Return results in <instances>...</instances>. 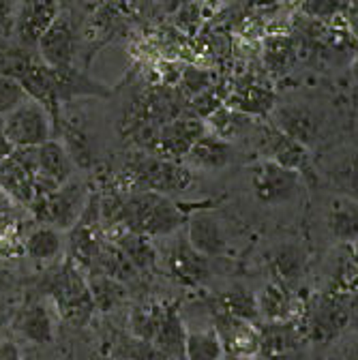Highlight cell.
<instances>
[{
	"label": "cell",
	"mask_w": 358,
	"mask_h": 360,
	"mask_svg": "<svg viewBox=\"0 0 358 360\" xmlns=\"http://www.w3.org/2000/svg\"><path fill=\"white\" fill-rule=\"evenodd\" d=\"M204 204H176L172 198L153 191H131L122 195L118 228L146 238H167Z\"/></svg>",
	"instance_id": "cell-1"
},
{
	"label": "cell",
	"mask_w": 358,
	"mask_h": 360,
	"mask_svg": "<svg viewBox=\"0 0 358 360\" xmlns=\"http://www.w3.org/2000/svg\"><path fill=\"white\" fill-rule=\"evenodd\" d=\"M127 193L131 191H153L167 198L181 195L193 185V172L178 161H167L155 155H140L131 159L122 172Z\"/></svg>",
	"instance_id": "cell-2"
},
{
	"label": "cell",
	"mask_w": 358,
	"mask_h": 360,
	"mask_svg": "<svg viewBox=\"0 0 358 360\" xmlns=\"http://www.w3.org/2000/svg\"><path fill=\"white\" fill-rule=\"evenodd\" d=\"M88 202H91V189L86 187L84 180L73 176L50 195L34 200L28 208L37 223L52 225L60 232H69L82 219Z\"/></svg>",
	"instance_id": "cell-3"
},
{
	"label": "cell",
	"mask_w": 358,
	"mask_h": 360,
	"mask_svg": "<svg viewBox=\"0 0 358 360\" xmlns=\"http://www.w3.org/2000/svg\"><path fill=\"white\" fill-rule=\"evenodd\" d=\"M3 133L13 148H37L56 138V129L50 112L37 103L34 99H26L7 116L0 118Z\"/></svg>",
	"instance_id": "cell-4"
},
{
	"label": "cell",
	"mask_w": 358,
	"mask_h": 360,
	"mask_svg": "<svg viewBox=\"0 0 358 360\" xmlns=\"http://www.w3.org/2000/svg\"><path fill=\"white\" fill-rule=\"evenodd\" d=\"M208 133L206 122L202 118H174L163 122L148 142L151 155L183 163L191 146Z\"/></svg>",
	"instance_id": "cell-5"
},
{
	"label": "cell",
	"mask_w": 358,
	"mask_h": 360,
	"mask_svg": "<svg viewBox=\"0 0 358 360\" xmlns=\"http://www.w3.org/2000/svg\"><path fill=\"white\" fill-rule=\"evenodd\" d=\"M37 148H13L11 155L0 159V189L18 206L28 208L34 198Z\"/></svg>",
	"instance_id": "cell-6"
},
{
	"label": "cell",
	"mask_w": 358,
	"mask_h": 360,
	"mask_svg": "<svg viewBox=\"0 0 358 360\" xmlns=\"http://www.w3.org/2000/svg\"><path fill=\"white\" fill-rule=\"evenodd\" d=\"M73 172H75V163L58 138L37 146V176H34L32 202L56 191L60 185H65L67 180L73 178Z\"/></svg>",
	"instance_id": "cell-7"
},
{
	"label": "cell",
	"mask_w": 358,
	"mask_h": 360,
	"mask_svg": "<svg viewBox=\"0 0 358 360\" xmlns=\"http://www.w3.org/2000/svg\"><path fill=\"white\" fill-rule=\"evenodd\" d=\"M37 50L39 58L50 69L73 67V60L77 56V30L67 11H58L54 22L37 41Z\"/></svg>",
	"instance_id": "cell-8"
},
{
	"label": "cell",
	"mask_w": 358,
	"mask_h": 360,
	"mask_svg": "<svg viewBox=\"0 0 358 360\" xmlns=\"http://www.w3.org/2000/svg\"><path fill=\"white\" fill-rule=\"evenodd\" d=\"M302 176L273 161H262L253 169L255 198L266 206H281L294 200L300 191Z\"/></svg>",
	"instance_id": "cell-9"
},
{
	"label": "cell",
	"mask_w": 358,
	"mask_h": 360,
	"mask_svg": "<svg viewBox=\"0 0 358 360\" xmlns=\"http://www.w3.org/2000/svg\"><path fill=\"white\" fill-rule=\"evenodd\" d=\"M255 138H257V148L266 157L264 161H273L281 167L294 169L298 174L307 172L309 167V148L302 144L290 140L283 135L277 127L268 124H255Z\"/></svg>",
	"instance_id": "cell-10"
},
{
	"label": "cell",
	"mask_w": 358,
	"mask_h": 360,
	"mask_svg": "<svg viewBox=\"0 0 358 360\" xmlns=\"http://www.w3.org/2000/svg\"><path fill=\"white\" fill-rule=\"evenodd\" d=\"M271 124L277 127L283 135H288L290 140L302 144L305 148H311L316 144L322 129L320 116L302 103H283L273 108Z\"/></svg>",
	"instance_id": "cell-11"
},
{
	"label": "cell",
	"mask_w": 358,
	"mask_h": 360,
	"mask_svg": "<svg viewBox=\"0 0 358 360\" xmlns=\"http://www.w3.org/2000/svg\"><path fill=\"white\" fill-rule=\"evenodd\" d=\"M187 240L189 245L204 257H215L221 255L228 247L226 232H223L219 219H215L208 208L196 210L189 221H187Z\"/></svg>",
	"instance_id": "cell-12"
},
{
	"label": "cell",
	"mask_w": 358,
	"mask_h": 360,
	"mask_svg": "<svg viewBox=\"0 0 358 360\" xmlns=\"http://www.w3.org/2000/svg\"><path fill=\"white\" fill-rule=\"evenodd\" d=\"M178 234V232H176ZM172 234V243L167 245L165 251V262L167 268L172 270V275L178 279H183L187 283H200L202 279L208 277V257L200 255L187 240V236H176Z\"/></svg>",
	"instance_id": "cell-13"
},
{
	"label": "cell",
	"mask_w": 358,
	"mask_h": 360,
	"mask_svg": "<svg viewBox=\"0 0 358 360\" xmlns=\"http://www.w3.org/2000/svg\"><path fill=\"white\" fill-rule=\"evenodd\" d=\"M234 146L226 140L217 138L212 133H204L202 138L191 146V150L185 157V165L193 172H217L228 167L234 161Z\"/></svg>",
	"instance_id": "cell-14"
},
{
	"label": "cell",
	"mask_w": 358,
	"mask_h": 360,
	"mask_svg": "<svg viewBox=\"0 0 358 360\" xmlns=\"http://www.w3.org/2000/svg\"><path fill=\"white\" fill-rule=\"evenodd\" d=\"M52 77H54V90H56V99L58 105L73 101L75 97H108L110 90L91 79L86 73L77 71L75 67H65V69H52Z\"/></svg>",
	"instance_id": "cell-15"
},
{
	"label": "cell",
	"mask_w": 358,
	"mask_h": 360,
	"mask_svg": "<svg viewBox=\"0 0 358 360\" xmlns=\"http://www.w3.org/2000/svg\"><path fill=\"white\" fill-rule=\"evenodd\" d=\"M56 0H26L24 13L20 15V39L24 43H34L41 39V34L48 30V26L58 15Z\"/></svg>",
	"instance_id": "cell-16"
},
{
	"label": "cell",
	"mask_w": 358,
	"mask_h": 360,
	"mask_svg": "<svg viewBox=\"0 0 358 360\" xmlns=\"http://www.w3.org/2000/svg\"><path fill=\"white\" fill-rule=\"evenodd\" d=\"M63 232L52 228V225H34L32 230L26 232V240H24V255H28L32 262L39 264H50L54 259H58V255L63 253Z\"/></svg>",
	"instance_id": "cell-17"
},
{
	"label": "cell",
	"mask_w": 358,
	"mask_h": 360,
	"mask_svg": "<svg viewBox=\"0 0 358 360\" xmlns=\"http://www.w3.org/2000/svg\"><path fill=\"white\" fill-rule=\"evenodd\" d=\"M208 133L217 135V138L226 140V142H234L236 138H243V135L251 129H255V120L253 116H247L243 112H236L228 105H219L212 114H208L204 118Z\"/></svg>",
	"instance_id": "cell-18"
},
{
	"label": "cell",
	"mask_w": 358,
	"mask_h": 360,
	"mask_svg": "<svg viewBox=\"0 0 358 360\" xmlns=\"http://www.w3.org/2000/svg\"><path fill=\"white\" fill-rule=\"evenodd\" d=\"M326 223H328L333 238L341 243H356L358 240V202L347 195L335 198L331 202Z\"/></svg>",
	"instance_id": "cell-19"
},
{
	"label": "cell",
	"mask_w": 358,
	"mask_h": 360,
	"mask_svg": "<svg viewBox=\"0 0 358 360\" xmlns=\"http://www.w3.org/2000/svg\"><path fill=\"white\" fill-rule=\"evenodd\" d=\"M15 328L24 339L39 345L50 343L54 339V324L50 318V311L43 304H34L28 311H24L20 320L15 322Z\"/></svg>",
	"instance_id": "cell-20"
},
{
	"label": "cell",
	"mask_w": 358,
	"mask_h": 360,
	"mask_svg": "<svg viewBox=\"0 0 358 360\" xmlns=\"http://www.w3.org/2000/svg\"><path fill=\"white\" fill-rule=\"evenodd\" d=\"M114 245L124 253V257L131 262L133 268H151L157 262V251L151 243V238L140 236V234H133L127 232L124 228H120V232L114 236Z\"/></svg>",
	"instance_id": "cell-21"
},
{
	"label": "cell",
	"mask_w": 358,
	"mask_h": 360,
	"mask_svg": "<svg viewBox=\"0 0 358 360\" xmlns=\"http://www.w3.org/2000/svg\"><path fill=\"white\" fill-rule=\"evenodd\" d=\"M221 337L217 330L187 333L185 358L187 360H221Z\"/></svg>",
	"instance_id": "cell-22"
},
{
	"label": "cell",
	"mask_w": 358,
	"mask_h": 360,
	"mask_svg": "<svg viewBox=\"0 0 358 360\" xmlns=\"http://www.w3.org/2000/svg\"><path fill=\"white\" fill-rule=\"evenodd\" d=\"M230 330H228V339H230V349L238 356V358H247V356H255L262 347V337L260 333L245 320L232 318L230 322Z\"/></svg>",
	"instance_id": "cell-23"
},
{
	"label": "cell",
	"mask_w": 358,
	"mask_h": 360,
	"mask_svg": "<svg viewBox=\"0 0 358 360\" xmlns=\"http://www.w3.org/2000/svg\"><path fill=\"white\" fill-rule=\"evenodd\" d=\"M226 105L236 110V112H243L247 116L264 114L273 108V95L264 93V90H260V88H245L236 95H230Z\"/></svg>",
	"instance_id": "cell-24"
},
{
	"label": "cell",
	"mask_w": 358,
	"mask_h": 360,
	"mask_svg": "<svg viewBox=\"0 0 358 360\" xmlns=\"http://www.w3.org/2000/svg\"><path fill=\"white\" fill-rule=\"evenodd\" d=\"M88 290H91L93 304H99L101 311H110L124 298L122 285L108 275H95L91 281H88Z\"/></svg>",
	"instance_id": "cell-25"
},
{
	"label": "cell",
	"mask_w": 358,
	"mask_h": 360,
	"mask_svg": "<svg viewBox=\"0 0 358 360\" xmlns=\"http://www.w3.org/2000/svg\"><path fill=\"white\" fill-rule=\"evenodd\" d=\"M26 232L22 221L13 214L0 223V257H20L24 255Z\"/></svg>",
	"instance_id": "cell-26"
},
{
	"label": "cell",
	"mask_w": 358,
	"mask_h": 360,
	"mask_svg": "<svg viewBox=\"0 0 358 360\" xmlns=\"http://www.w3.org/2000/svg\"><path fill=\"white\" fill-rule=\"evenodd\" d=\"M333 178L343 195L358 202V150H352L343 161L337 163V172H333Z\"/></svg>",
	"instance_id": "cell-27"
},
{
	"label": "cell",
	"mask_w": 358,
	"mask_h": 360,
	"mask_svg": "<svg viewBox=\"0 0 358 360\" xmlns=\"http://www.w3.org/2000/svg\"><path fill=\"white\" fill-rule=\"evenodd\" d=\"M26 99H30V97L26 95L22 84L5 73H0V118L7 116L11 110H15Z\"/></svg>",
	"instance_id": "cell-28"
},
{
	"label": "cell",
	"mask_w": 358,
	"mask_h": 360,
	"mask_svg": "<svg viewBox=\"0 0 358 360\" xmlns=\"http://www.w3.org/2000/svg\"><path fill=\"white\" fill-rule=\"evenodd\" d=\"M262 311L268 313L271 318L279 320L286 315V307H288V300H286V294L281 288H275L271 285L268 290H264V296H262Z\"/></svg>",
	"instance_id": "cell-29"
},
{
	"label": "cell",
	"mask_w": 358,
	"mask_h": 360,
	"mask_svg": "<svg viewBox=\"0 0 358 360\" xmlns=\"http://www.w3.org/2000/svg\"><path fill=\"white\" fill-rule=\"evenodd\" d=\"M341 3L339 0H302V11L311 18H333L339 11Z\"/></svg>",
	"instance_id": "cell-30"
},
{
	"label": "cell",
	"mask_w": 358,
	"mask_h": 360,
	"mask_svg": "<svg viewBox=\"0 0 358 360\" xmlns=\"http://www.w3.org/2000/svg\"><path fill=\"white\" fill-rule=\"evenodd\" d=\"M300 264H302V255L292 247H283L277 255V266L286 277H294L300 270Z\"/></svg>",
	"instance_id": "cell-31"
},
{
	"label": "cell",
	"mask_w": 358,
	"mask_h": 360,
	"mask_svg": "<svg viewBox=\"0 0 358 360\" xmlns=\"http://www.w3.org/2000/svg\"><path fill=\"white\" fill-rule=\"evenodd\" d=\"M15 210H18V204L3 189H0V223H3L5 219H9V217H13Z\"/></svg>",
	"instance_id": "cell-32"
},
{
	"label": "cell",
	"mask_w": 358,
	"mask_h": 360,
	"mask_svg": "<svg viewBox=\"0 0 358 360\" xmlns=\"http://www.w3.org/2000/svg\"><path fill=\"white\" fill-rule=\"evenodd\" d=\"M0 360H22V352L13 341L0 343Z\"/></svg>",
	"instance_id": "cell-33"
},
{
	"label": "cell",
	"mask_w": 358,
	"mask_h": 360,
	"mask_svg": "<svg viewBox=\"0 0 358 360\" xmlns=\"http://www.w3.org/2000/svg\"><path fill=\"white\" fill-rule=\"evenodd\" d=\"M73 3H79L82 7H88V9H97L103 0H73Z\"/></svg>",
	"instance_id": "cell-34"
},
{
	"label": "cell",
	"mask_w": 358,
	"mask_h": 360,
	"mask_svg": "<svg viewBox=\"0 0 358 360\" xmlns=\"http://www.w3.org/2000/svg\"><path fill=\"white\" fill-rule=\"evenodd\" d=\"M352 73H354V77L358 79V52H356V58H354V63H352Z\"/></svg>",
	"instance_id": "cell-35"
},
{
	"label": "cell",
	"mask_w": 358,
	"mask_h": 360,
	"mask_svg": "<svg viewBox=\"0 0 358 360\" xmlns=\"http://www.w3.org/2000/svg\"><path fill=\"white\" fill-rule=\"evenodd\" d=\"M347 360H358V349H354V352L347 356Z\"/></svg>",
	"instance_id": "cell-36"
}]
</instances>
